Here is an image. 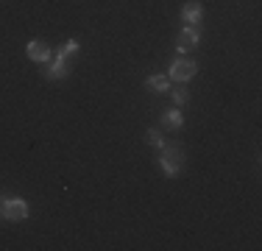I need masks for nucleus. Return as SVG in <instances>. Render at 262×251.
<instances>
[{
  "label": "nucleus",
  "mask_w": 262,
  "mask_h": 251,
  "mask_svg": "<svg viewBox=\"0 0 262 251\" xmlns=\"http://www.w3.org/2000/svg\"><path fill=\"white\" fill-rule=\"evenodd\" d=\"M42 75H45V78H64V75H70V61H64V59L56 56L53 65L42 67Z\"/></svg>",
  "instance_id": "obj_6"
},
{
  "label": "nucleus",
  "mask_w": 262,
  "mask_h": 251,
  "mask_svg": "<svg viewBox=\"0 0 262 251\" xmlns=\"http://www.w3.org/2000/svg\"><path fill=\"white\" fill-rule=\"evenodd\" d=\"M162 126H165V129H182L184 126V117H182V112L179 109H167L165 115H162Z\"/></svg>",
  "instance_id": "obj_8"
},
{
  "label": "nucleus",
  "mask_w": 262,
  "mask_h": 251,
  "mask_svg": "<svg viewBox=\"0 0 262 251\" xmlns=\"http://www.w3.org/2000/svg\"><path fill=\"white\" fill-rule=\"evenodd\" d=\"M3 218L6 221H26L28 218V204L23 198H9L3 204Z\"/></svg>",
  "instance_id": "obj_3"
},
{
  "label": "nucleus",
  "mask_w": 262,
  "mask_h": 251,
  "mask_svg": "<svg viewBox=\"0 0 262 251\" xmlns=\"http://www.w3.org/2000/svg\"><path fill=\"white\" fill-rule=\"evenodd\" d=\"M167 84H170V78H167V75H151V78L145 81L148 92H157V95L167 90Z\"/></svg>",
  "instance_id": "obj_9"
},
{
  "label": "nucleus",
  "mask_w": 262,
  "mask_h": 251,
  "mask_svg": "<svg viewBox=\"0 0 262 251\" xmlns=\"http://www.w3.org/2000/svg\"><path fill=\"white\" fill-rule=\"evenodd\" d=\"M198 36H201V31H198V28H184L182 34L176 36V50H179V53H190V50H195Z\"/></svg>",
  "instance_id": "obj_4"
},
{
  "label": "nucleus",
  "mask_w": 262,
  "mask_h": 251,
  "mask_svg": "<svg viewBox=\"0 0 262 251\" xmlns=\"http://www.w3.org/2000/svg\"><path fill=\"white\" fill-rule=\"evenodd\" d=\"M162 168H165L167 176H176L184 168V151L179 145H167L165 154H162Z\"/></svg>",
  "instance_id": "obj_1"
},
{
  "label": "nucleus",
  "mask_w": 262,
  "mask_h": 251,
  "mask_svg": "<svg viewBox=\"0 0 262 251\" xmlns=\"http://www.w3.org/2000/svg\"><path fill=\"white\" fill-rule=\"evenodd\" d=\"M187 98H190V92H187V90H182V87H179V90H173V100H176L179 106H182V103H187Z\"/></svg>",
  "instance_id": "obj_12"
},
{
  "label": "nucleus",
  "mask_w": 262,
  "mask_h": 251,
  "mask_svg": "<svg viewBox=\"0 0 262 251\" xmlns=\"http://www.w3.org/2000/svg\"><path fill=\"white\" fill-rule=\"evenodd\" d=\"M145 140H148V145H165V140H162V134L157 129H148L145 131Z\"/></svg>",
  "instance_id": "obj_11"
},
{
  "label": "nucleus",
  "mask_w": 262,
  "mask_h": 251,
  "mask_svg": "<svg viewBox=\"0 0 262 251\" xmlns=\"http://www.w3.org/2000/svg\"><path fill=\"white\" fill-rule=\"evenodd\" d=\"M28 59L39 61V65H48V61H51V48H48L42 39H31L28 42Z\"/></svg>",
  "instance_id": "obj_5"
},
{
  "label": "nucleus",
  "mask_w": 262,
  "mask_h": 251,
  "mask_svg": "<svg viewBox=\"0 0 262 251\" xmlns=\"http://www.w3.org/2000/svg\"><path fill=\"white\" fill-rule=\"evenodd\" d=\"M76 53H78V42L70 39V42H64V45L59 48V53H56V56H59V59H64V61H70Z\"/></svg>",
  "instance_id": "obj_10"
},
{
  "label": "nucleus",
  "mask_w": 262,
  "mask_h": 251,
  "mask_svg": "<svg viewBox=\"0 0 262 251\" xmlns=\"http://www.w3.org/2000/svg\"><path fill=\"white\" fill-rule=\"evenodd\" d=\"M195 61H190V59H176L170 65V73H167V78L170 81H190L192 75H195Z\"/></svg>",
  "instance_id": "obj_2"
},
{
  "label": "nucleus",
  "mask_w": 262,
  "mask_h": 251,
  "mask_svg": "<svg viewBox=\"0 0 262 251\" xmlns=\"http://www.w3.org/2000/svg\"><path fill=\"white\" fill-rule=\"evenodd\" d=\"M201 17H204V9H201V3H187L184 9H182V20L187 23V28H198V23H201Z\"/></svg>",
  "instance_id": "obj_7"
}]
</instances>
